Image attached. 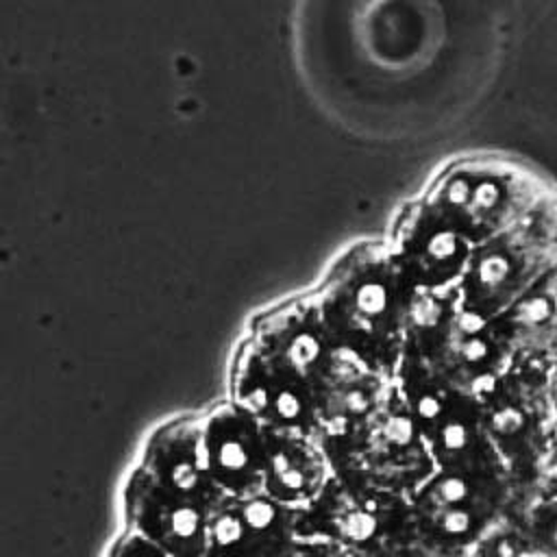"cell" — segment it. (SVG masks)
<instances>
[{
	"label": "cell",
	"mask_w": 557,
	"mask_h": 557,
	"mask_svg": "<svg viewBox=\"0 0 557 557\" xmlns=\"http://www.w3.org/2000/svg\"><path fill=\"white\" fill-rule=\"evenodd\" d=\"M322 442L335 479L352 487L411 498L435 472L429 446L396 385L368 418Z\"/></svg>",
	"instance_id": "3"
},
{
	"label": "cell",
	"mask_w": 557,
	"mask_h": 557,
	"mask_svg": "<svg viewBox=\"0 0 557 557\" xmlns=\"http://www.w3.org/2000/svg\"><path fill=\"white\" fill-rule=\"evenodd\" d=\"M244 337L263 355L296 370L307 383L335 344L322 322L311 289L257 311Z\"/></svg>",
	"instance_id": "15"
},
{
	"label": "cell",
	"mask_w": 557,
	"mask_h": 557,
	"mask_svg": "<svg viewBox=\"0 0 557 557\" xmlns=\"http://www.w3.org/2000/svg\"><path fill=\"white\" fill-rule=\"evenodd\" d=\"M226 387V398L265 429L318 435L309 383L296 370L263 355L244 335L233 350Z\"/></svg>",
	"instance_id": "9"
},
{
	"label": "cell",
	"mask_w": 557,
	"mask_h": 557,
	"mask_svg": "<svg viewBox=\"0 0 557 557\" xmlns=\"http://www.w3.org/2000/svg\"><path fill=\"white\" fill-rule=\"evenodd\" d=\"M413 533L407 496L352 487L335 476L307 509L298 511L300 537L333 542L366 557Z\"/></svg>",
	"instance_id": "7"
},
{
	"label": "cell",
	"mask_w": 557,
	"mask_h": 557,
	"mask_svg": "<svg viewBox=\"0 0 557 557\" xmlns=\"http://www.w3.org/2000/svg\"><path fill=\"white\" fill-rule=\"evenodd\" d=\"M311 294L331 339L394 379L416 292L394 263L385 239H361L344 248Z\"/></svg>",
	"instance_id": "1"
},
{
	"label": "cell",
	"mask_w": 557,
	"mask_h": 557,
	"mask_svg": "<svg viewBox=\"0 0 557 557\" xmlns=\"http://www.w3.org/2000/svg\"><path fill=\"white\" fill-rule=\"evenodd\" d=\"M548 405L553 420H557V359L548 366Z\"/></svg>",
	"instance_id": "24"
},
{
	"label": "cell",
	"mask_w": 557,
	"mask_h": 557,
	"mask_svg": "<svg viewBox=\"0 0 557 557\" xmlns=\"http://www.w3.org/2000/svg\"><path fill=\"white\" fill-rule=\"evenodd\" d=\"M507 520H511L542 555L557 557V498L520 492L516 487Z\"/></svg>",
	"instance_id": "18"
},
{
	"label": "cell",
	"mask_w": 557,
	"mask_h": 557,
	"mask_svg": "<svg viewBox=\"0 0 557 557\" xmlns=\"http://www.w3.org/2000/svg\"><path fill=\"white\" fill-rule=\"evenodd\" d=\"M370 557H442V555H437L426 544H422L418 540V535L413 533V535H407V537H400V540H394V542L385 544L383 548H379Z\"/></svg>",
	"instance_id": "23"
},
{
	"label": "cell",
	"mask_w": 557,
	"mask_h": 557,
	"mask_svg": "<svg viewBox=\"0 0 557 557\" xmlns=\"http://www.w3.org/2000/svg\"><path fill=\"white\" fill-rule=\"evenodd\" d=\"M557 265V189L520 222L472 248L457 289L461 311L496 320Z\"/></svg>",
	"instance_id": "4"
},
{
	"label": "cell",
	"mask_w": 557,
	"mask_h": 557,
	"mask_svg": "<svg viewBox=\"0 0 557 557\" xmlns=\"http://www.w3.org/2000/svg\"><path fill=\"white\" fill-rule=\"evenodd\" d=\"M472 557H546V555H542L524 537V533L511 520L505 518L481 540Z\"/></svg>",
	"instance_id": "19"
},
{
	"label": "cell",
	"mask_w": 557,
	"mask_h": 557,
	"mask_svg": "<svg viewBox=\"0 0 557 557\" xmlns=\"http://www.w3.org/2000/svg\"><path fill=\"white\" fill-rule=\"evenodd\" d=\"M152 479L209 513L224 500L213 483L202 446V411L172 416L144 440L137 461Z\"/></svg>",
	"instance_id": "14"
},
{
	"label": "cell",
	"mask_w": 557,
	"mask_h": 557,
	"mask_svg": "<svg viewBox=\"0 0 557 557\" xmlns=\"http://www.w3.org/2000/svg\"><path fill=\"white\" fill-rule=\"evenodd\" d=\"M470 557H472V555H470Z\"/></svg>",
	"instance_id": "25"
},
{
	"label": "cell",
	"mask_w": 557,
	"mask_h": 557,
	"mask_svg": "<svg viewBox=\"0 0 557 557\" xmlns=\"http://www.w3.org/2000/svg\"><path fill=\"white\" fill-rule=\"evenodd\" d=\"M383 239L413 292L457 294L474 246L420 194L396 209Z\"/></svg>",
	"instance_id": "8"
},
{
	"label": "cell",
	"mask_w": 557,
	"mask_h": 557,
	"mask_svg": "<svg viewBox=\"0 0 557 557\" xmlns=\"http://www.w3.org/2000/svg\"><path fill=\"white\" fill-rule=\"evenodd\" d=\"M209 511L174 494L133 463L120 487V527L133 529L170 557H205Z\"/></svg>",
	"instance_id": "10"
},
{
	"label": "cell",
	"mask_w": 557,
	"mask_h": 557,
	"mask_svg": "<svg viewBox=\"0 0 557 557\" xmlns=\"http://www.w3.org/2000/svg\"><path fill=\"white\" fill-rule=\"evenodd\" d=\"M503 468L435 470L409 498L416 535L442 557H470L513 505Z\"/></svg>",
	"instance_id": "5"
},
{
	"label": "cell",
	"mask_w": 557,
	"mask_h": 557,
	"mask_svg": "<svg viewBox=\"0 0 557 557\" xmlns=\"http://www.w3.org/2000/svg\"><path fill=\"white\" fill-rule=\"evenodd\" d=\"M531 490L533 494L557 498V420H553L548 429L544 448L535 466Z\"/></svg>",
	"instance_id": "20"
},
{
	"label": "cell",
	"mask_w": 557,
	"mask_h": 557,
	"mask_svg": "<svg viewBox=\"0 0 557 557\" xmlns=\"http://www.w3.org/2000/svg\"><path fill=\"white\" fill-rule=\"evenodd\" d=\"M548 366L537 357H513L511 366L481 394L487 440L511 483L533 492V474L553 413L548 405Z\"/></svg>",
	"instance_id": "6"
},
{
	"label": "cell",
	"mask_w": 557,
	"mask_h": 557,
	"mask_svg": "<svg viewBox=\"0 0 557 557\" xmlns=\"http://www.w3.org/2000/svg\"><path fill=\"white\" fill-rule=\"evenodd\" d=\"M289 557H366V555L357 553L352 548L333 544V542L300 537V542L296 544V548Z\"/></svg>",
	"instance_id": "22"
},
{
	"label": "cell",
	"mask_w": 557,
	"mask_h": 557,
	"mask_svg": "<svg viewBox=\"0 0 557 557\" xmlns=\"http://www.w3.org/2000/svg\"><path fill=\"white\" fill-rule=\"evenodd\" d=\"M102 557H170L157 544L146 540L133 529L120 527L115 535L109 540Z\"/></svg>",
	"instance_id": "21"
},
{
	"label": "cell",
	"mask_w": 557,
	"mask_h": 557,
	"mask_svg": "<svg viewBox=\"0 0 557 557\" xmlns=\"http://www.w3.org/2000/svg\"><path fill=\"white\" fill-rule=\"evenodd\" d=\"M553 189L520 159L476 152L446 161L418 194L459 235L479 246L520 222Z\"/></svg>",
	"instance_id": "2"
},
{
	"label": "cell",
	"mask_w": 557,
	"mask_h": 557,
	"mask_svg": "<svg viewBox=\"0 0 557 557\" xmlns=\"http://www.w3.org/2000/svg\"><path fill=\"white\" fill-rule=\"evenodd\" d=\"M513 357L557 359V265L494 320Z\"/></svg>",
	"instance_id": "17"
},
{
	"label": "cell",
	"mask_w": 557,
	"mask_h": 557,
	"mask_svg": "<svg viewBox=\"0 0 557 557\" xmlns=\"http://www.w3.org/2000/svg\"><path fill=\"white\" fill-rule=\"evenodd\" d=\"M268 429L228 398L202 409L209 474L224 496L263 494Z\"/></svg>",
	"instance_id": "12"
},
{
	"label": "cell",
	"mask_w": 557,
	"mask_h": 557,
	"mask_svg": "<svg viewBox=\"0 0 557 557\" xmlns=\"http://www.w3.org/2000/svg\"><path fill=\"white\" fill-rule=\"evenodd\" d=\"M392 385L394 379L333 344L309 381L318 435L331 437L359 424L381 407Z\"/></svg>",
	"instance_id": "13"
},
{
	"label": "cell",
	"mask_w": 557,
	"mask_h": 557,
	"mask_svg": "<svg viewBox=\"0 0 557 557\" xmlns=\"http://www.w3.org/2000/svg\"><path fill=\"white\" fill-rule=\"evenodd\" d=\"M298 542V511L265 494L224 496L209 516L205 557H289Z\"/></svg>",
	"instance_id": "11"
},
{
	"label": "cell",
	"mask_w": 557,
	"mask_h": 557,
	"mask_svg": "<svg viewBox=\"0 0 557 557\" xmlns=\"http://www.w3.org/2000/svg\"><path fill=\"white\" fill-rule=\"evenodd\" d=\"M333 476V466L320 435L268 429L265 496L294 511H302L322 494Z\"/></svg>",
	"instance_id": "16"
}]
</instances>
